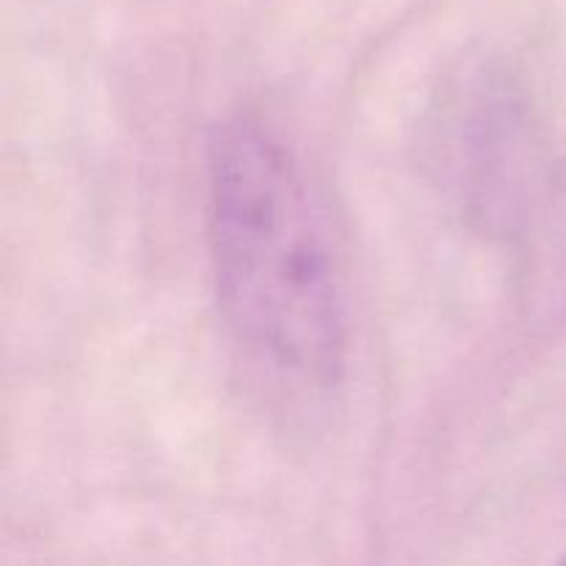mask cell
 Here are the masks:
<instances>
[{"label":"cell","mask_w":566,"mask_h":566,"mask_svg":"<svg viewBox=\"0 0 566 566\" xmlns=\"http://www.w3.org/2000/svg\"><path fill=\"white\" fill-rule=\"evenodd\" d=\"M556 566H566V553H564V558H562V562H558Z\"/></svg>","instance_id":"cell-3"},{"label":"cell","mask_w":566,"mask_h":566,"mask_svg":"<svg viewBox=\"0 0 566 566\" xmlns=\"http://www.w3.org/2000/svg\"><path fill=\"white\" fill-rule=\"evenodd\" d=\"M216 302L271 387L321 398L346 370V302L326 216L293 149L260 119L216 130L208 166Z\"/></svg>","instance_id":"cell-1"},{"label":"cell","mask_w":566,"mask_h":566,"mask_svg":"<svg viewBox=\"0 0 566 566\" xmlns=\"http://www.w3.org/2000/svg\"><path fill=\"white\" fill-rule=\"evenodd\" d=\"M451 108L453 116L446 119L451 177L486 202V197H495L497 186L506 188L497 171L506 169L514 182L520 180V108L512 94L497 88H486V94H473L470 99L459 97Z\"/></svg>","instance_id":"cell-2"}]
</instances>
